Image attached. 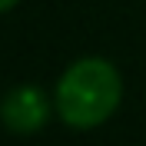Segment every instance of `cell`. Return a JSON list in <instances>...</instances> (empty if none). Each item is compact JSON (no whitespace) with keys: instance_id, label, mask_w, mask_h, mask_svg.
Wrapping results in <instances>:
<instances>
[{"instance_id":"6da1fadb","label":"cell","mask_w":146,"mask_h":146,"mask_svg":"<svg viewBox=\"0 0 146 146\" xmlns=\"http://www.w3.org/2000/svg\"><path fill=\"white\" fill-rule=\"evenodd\" d=\"M123 80L119 70L103 56H83L56 83V113L76 129L106 123L119 106Z\"/></svg>"},{"instance_id":"7a4b0ae2","label":"cell","mask_w":146,"mask_h":146,"mask_svg":"<svg viewBox=\"0 0 146 146\" xmlns=\"http://www.w3.org/2000/svg\"><path fill=\"white\" fill-rule=\"evenodd\" d=\"M0 119H3V126H7L10 133H20V136L36 133V129L50 119V100H46L43 90L23 83V86H17V90H10L7 96H3V103H0Z\"/></svg>"},{"instance_id":"3957f363","label":"cell","mask_w":146,"mask_h":146,"mask_svg":"<svg viewBox=\"0 0 146 146\" xmlns=\"http://www.w3.org/2000/svg\"><path fill=\"white\" fill-rule=\"evenodd\" d=\"M20 0H0V13H3V10H10V7H17Z\"/></svg>"}]
</instances>
